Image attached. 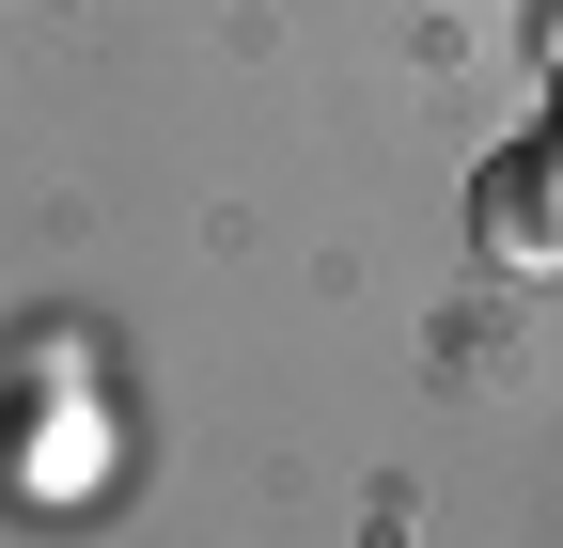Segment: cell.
<instances>
[{
  "mask_svg": "<svg viewBox=\"0 0 563 548\" xmlns=\"http://www.w3.org/2000/svg\"><path fill=\"white\" fill-rule=\"evenodd\" d=\"M470 251L485 266H563V142L532 157H485V188H470Z\"/></svg>",
  "mask_w": 563,
  "mask_h": 548,
  "instance_id": "1",
  "label": "cell"
}]
</instances>
